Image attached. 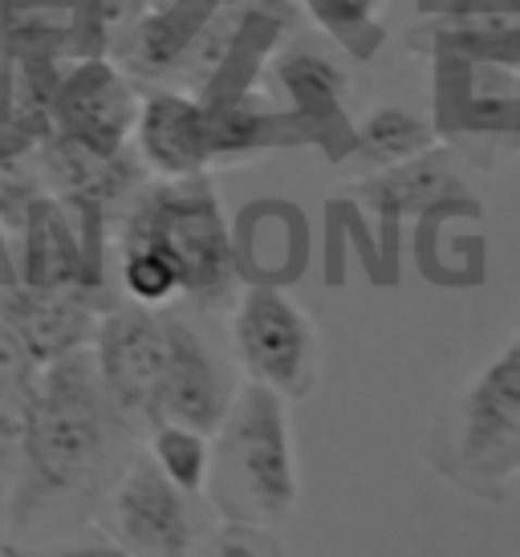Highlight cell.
I'll list each match as a JSON object with an SVG mask.
<instances>
[{
  "label": "cell",
  "instance_id": "cell-1",
  "mask_svg": "<svg viewBox=\"0 0 520 557\" xmlns=\"http://www.w3.org/2000/svg\"><path fill=\"white\" fill-rule=\"evenodd\" d=\"M138 428L114 407L90 346L33 374L16 476L4 500V542L46 545L98 517L135 456Z\"/></svg>",
  "mask_w": 520,
  "mask_h": 557
},
{
  "label": "cell",
  "instance_id": "cell-2",
  "mask_svg": "<svg viewBox=\"0 0 520 557\" xmlns=\"http://www.w3.org/2000/svg\"><path fill=\"white\" fill-rule=\"evenodd\" d=\"M431 126L475 156L520 151V21H439Z\"/></svg>",
  "mask_w": 520,
  "mask_h": 557
},
{
  "label": "cell",
  "instance_id": "cell-3",
  "mask_svg": "<svg viewBox=\"0 0 520 557\" xmlns=\"http://www.w3.org/2000/svg\"><path fill=\"white\" fill-rule=\"evenodd\" d=\"M203 496L224 521L273 529L289 521L301 496L289 411L276 391L248 379L212 432Z\"/></svg>",
  "mask_w": 520,
  "mask_h": 557
},
{
  "label": "cell",
  "instance_id": "cell-4",
  "mask_svg": "<svg viewBox=\"0 0 520 557\" xmlns=\"http://www.w3.org/2000/svg\"><path fill=\"white\" fill-rule=\"evenodd\" d=\"M119 248H154L168 257L179 273V297L199 310L224 306L240 277L228 220L208 175L138 187L123 212Z\"/></svg>",
  "mask_w": 520,
  "mask_h": 557
},
{
  "label": "cell",
  "instance_id": "cell-5",
  "mask_svg": "<svg viewBox=\"0 0 520 557\" xmlns=\"http://www.w3.org/2000/svg\"><path fill=\"white\" fill-rule=\"evenodd\" d=\"M232 350L252 383L301 399L318 379V334L306 310L276 285H248L232 306Z\"/></svg>",
  "mask_w": 520,
  "mask_h": 557
},
{
  "label": "cell",
  "instance_id": "cell-6",
  "mask_svg": "<svg viewBox=\"0 0 520 557\" xmlns=\"http://www.w3.org/2000/svg\"><path fill=\"white\" fill-rule=\"evenodd\" d=\"M196 500L199 496L175 488L147 451H135L98 505V521L107 525L110 542L135 557H191L208 533Z\"/></svg>",
  "mask_w": 520,
  "mask_h": 557
},
{
  "label": "cell",
  "instance_id": "cell-7",
  "mask_svg": "<svg viewBox=\"0 0 520 557\" xmlns=\"http://www.w3.org/2000/svg\"><path fill=\"white\" fill-rule=\"evenodd\" d=\"M456 465L475 480H512L520 472V338L459 395Z\"/></svg>",
  "mask_w": 520,
  "mask_h": 557
},
{
  "label": "cell",
  "instance_id": "cell-8",
  "mask_svg": "<svg viewBox=\"0 0 520 557\" xmlns=\"http://www.w3.org/2000/svg\"><path fill=\"white\" fill-rule=\"evenodd\" d=\"M90 358L114 407L135 423L138 432H147L154 391L163 379V358H168L163 310H147L135 301L107 306L98 313V325H94Z\"/></svg>",
  "mask_w": 520,
  "mask_h": 557
},
{
  "label": "cell",
  "instance_id": "cell-9",
  "mask_svg": "<svg viewBox=\"0 0 520 557\" xmlns=\"http://www.w3.org/2000/svg\"><path fill=\"white\" fill-rule=\"evenodd\" d=\"M138 107L143 98L119 65L107 58H86L53 86L49 123H58V135L98 156H123L135 139Z\"/></svg>",
  "mask_w": 520,
  "mask_h": 557
},
{
  "label": "cell",
  "instance_id": "cell-10",
  "mask_svg": "<svg viewBox=\"0 0 520 557\" xmlns=\"http://www.w3.org/2000/svg\"><path fill=\"white\" fill-rule=\"evenodd\" d=\"M163 330H168V358H163V379L154 391L151 428L154 423H184V428L212 435L220 419L228 416L236 387H232L224 362L208 346V338L187 318L163 313Z\"/></svg>",
  "mask_w": 520,
  "mask_h": 557
},
{
  "label": "cell",
  "instance_id": "cell-11",
  "mask_svg": "<svg viewBox=\"0 0 520 557\" xmlns=\"http://www.w3.org/2000/svg\"><path fill=\"white\" fill-rule=\"evenodd\" d=\"M29 289H102V252L82 233L58 196H29L21 203V261L16 277Z\"/></svg>",
  "mask_w": 520,
  "mask_h": 557
},
{
  "label": "cell",
  "instance_id": "cell-12",
  "mask_svg": "<svg viewBox=\"0 0 520 557\" xmlns=\"http://www.w3.org/2000/svg\"><path fill=\"white\" fill-rule=\"evenodd\" d=\"M102 310L107 306L86 289H29L21 281H0V318L13 325L37 371L86 350Z\"/></svg>",
  "mask_w": 520,
  "mask_h": 557
},
{
  "label": "cell",
  "instance_id": "cell-13",
  "mask_svg": "<svg viewBox=\"0 0 520 557\" xmlns=\"http://www.w3.org/2000/svg\"><path fill=\"white\" fill-rule=\"evenodd\" d=\"M138 163L151 168L159 180H191L212 168V131H208V102L187 94L154 90L143 98L135 123Z\"/></svg>",
  "mask_w": 520,
  "mask_h": 557
},
{
  "label": "cell",
  "instance_id": "cell-14",
  "mask_svg": "<svg viewBox=\"0 0 520 557\" xmlns=\"http://www.w3.org/2000/svg\"><path fill=\"white\" fill-rule=\"evenodd\" d=\"M463 196H468L463 171L439 147L386 171H374L358 184V200L367 203L386 228H395L398 220L423 216V212H435L444 203H456Z\"/></svg>",
  "mask_w": 520,
  "mask_h": 557
},
{
  "label": "cell",
  "instance_id": "cell-15",
  "mask_svg": "<svg viewBox=\"0 0 520 557\" xmlns=\"http://www.w3.org/2000/svg\"><path fill=\"white\" fill-rule=\"evenodd\" d=\"M431 147H439V135H435L431 119L403 107H379L370 110L362 126H358V135H354L350 168L362 171V175H374V171H386L395 163L423 156Z\"/></svg>",
  "mask_w": 520,
  "mask_h": 557
},
{
  "label": "cell",
  "instance_id": "cell-16",
  "mask_svg": "<svg viewBox=\"0 0 520 557\" xmlns=\"http://www.w3.org/2000/svg\"><path fill=\"white\" fill-rule=\"evenodd\" d=\"M276 119L257 98H228V102H208V131H212V163H236L252 159L264 147L276 143Z\"/></svg>",
  "mask_w": 520,
  "mask_h": 557
},
{
  "label": "cell",
  "instance_id": "cell-17",
  "mask_svg": "<svg viewBox=\"0 0 520 557\" xmlns=\"http://www.w3.org/2000/svg\"><path fill=\"white\" fill-rule=\"evenodd\" d=\"M147 432H151V444H147L151 465L159 468L175 488H184V493H191V496H203L208 465H212V435L196 432V428H184V423H154Z\"/></svg>",
  "mask_w": 520,
  "mask_h": 557
},
{
  "label": "cell",
  "instance_id": "cell-18",
  "mask_svg": "<svg viewBox=\"0 0 520 557\" xmlns=\"http://www.w3.org/2000/svg\"><path fill=\"white\" fill-rule=\"evenodd\" d=\"M276 86L289 94V102L297 110H318V114H330V110L342 102L346 94V78L330 58L322 53H309V49H297V53H285L273 70Z\"/></svg>",
  "mask_w": 520,
  "mask_h": 557
},
{
  "label": "cell",
  "instance_id": "cell-19",
  "mask_svg": "<svg viewBox=\"0 0 520 557\" xmlns=\"http://www.w3.org/2000/svg\"><path fill=\"white\" fill-rule=\"evenodd\" d=\"M119 281L126 301L147 310H168L179 301V273L154 248H119Z\"/></svg>",
  "mask_w": 520,
  "mask_h": 557
},
{
  "label": "cell",
  "instance_id": "cell-20",
  "mask_svg": "<svg viewBox=\"0 0 520 557\" xmlns=\"http://www.w3.org/2000/svg\"><path fill=\"white\" fill-rule=\"evenodd\" d=\"M191 557H281V545L273 533L260 525H240V521H220L203 533Z\"/></svg>",
  "mask_w": 520,
  "mask_h": 557
},
{
  "label": "cell",
  "instance_id": "cell-21",
  "mask_svg": "<svg viewBox=\"0 0 520 557\" xmlns=\"http://www.w3.org/2000/svg\"><path fill=\"white\" fill-rule=\"evenodd\" d=\"M386 0H306V9L313 13L318 25H325L330 33L354 41L358 33H367L379 13H383Z\"/></svg>",
  "mask_w": 520,
  "mask_h": 557
},
{
  "label": "cell",
  "instance_id": "cell-22",
  "mask_svg": "<svg viewBox=\"0 0 520 557\" xmlns=\"http://www.w3.org/2000/svg\"><path fill=\"white\" fill-rule=\"evenodd\" d=\"M37 362L29 358V350L21 346V338L13 334V325L0 318V403H13L29 391Z\"/></svg>",
  "mask_w": 520,
  "mask_h": 557
},
{
  "label": "cell",
  "instance_id": "cell-23",
  "mask_svg": "<svg viewBox=\"0 0 520 557\" xmlns=\"http://www.w3.org/2000/svg\"><path fill=\"white\" fill-rule=\"evenodd\" d=\"M439 21H520V0H419Z\"/></svg>",
  "mask_w": 520,
  "mask_h": 557
},
{
  "label": "cell",
  "instance_id": "cell-24",
  "mask_svg": "<svg viewBox=\"0 0 520 557\" xmlns=\"http://www.w3.org/2000/svg\"><path fill=\"white\" fill-rule=\"evenodd\" d=\"M9 557H135L110 537H82V542H46V545H13Z\"/></svg>",
  "mask_w": 520,
  "mask_h": 557
},
{
  "label": "cell",
  "instance_id": "cell-25",
  "mask_svg": "<svg viewBox=\"0 0 520 557\" xmlns=\"http://www.w3.org/2000/svg\"><path fill=\"white\" fill-rule=\"evenodd\" d=\"M94 4H98L102 29H131L147 0H94Z\"/></svg>",
  "mask_w": 520,
  "mask_h": 557
},
{
  "label": "cell",
  "instance_id": "cell-26",
  "mask_svg": "<svg viewBox=\"0 0 520 557\" xmlns=\"http://www.w3.org/2000/svg\"><path fill=\"white\" fill-rule=\"evenodd\" d=\"M4 500H9V493H4V484H0V545H4Z\"/></svg>",
  "mask_w": 520,
  "mask_h": 557
},
{
  "label": "cell",
  "instance_id": "cell-27",
  "mask_svg": "<svg viewBox=\"0 0 520 557\" xmlns=\"http://www.w3.org/2000/svg\"><path fill=\"white\" fill-rule=\"evenodd\" d=\"M512 484H517V493H520V472H517V476H512Z\"/></svg>",
  "mask_w": 520,
  "mask_h": 557
},
{
  "label": "cell",
  "instance_id": "cell-28",
  "mask_svg": "<svg viewBox=\"0 0 520 557\" xmlns=\"http://www.w3.org/2000/svg\"><path fill=\"white\" fill-rule=\"evenodd\" d=\"M517 338H520V334H517Z\"/></svg>",
  "mask_w": 520,
  "mask_h": 557
}]
</instances>
